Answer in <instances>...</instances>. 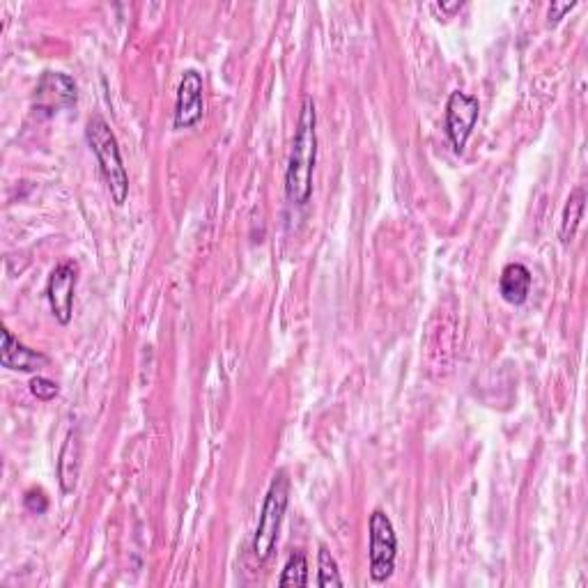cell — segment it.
<instances>
[{"label": "cell", "mask_w": 588, "mask_h": 588, "mask_svg": "<svg viewBox=\"0 0 588 588\" xmlns=\"http://www.w3.org/2000/svg\"><path fill=\"white\" fill-rule=\"evenodd\" d=\"M317 161V111L313 97L301 99L297 131L285 170V198L294 207L308 205L313 196V170Z\"/></svg>", "instance_id": "1"}, {"label": "cell", "mask_w": 588, "mask_h": 588, "mask_svg": "<svg viewBox=\"0 0 588 588\" xmlns=\"http://www.w3.org/2000/svg\"><path fill=\"white\" fill-rule=\"evenodd\" d=\"M290 504V478L285 471H276L272 485H269L265 504L260 510V520L255 526L253 536V554L260 563L272 559L276 543H278V531H281L285 510Z\"/></svg>", "instance_id": "3"}, {"label": "cell", "mask_w": 588, "mask_h": 588, "mask_svg": "<svg viewBox=\"0 0 588 588\" xmlns=\"http://www.w3.org/2000/svg\"><path fill=\"white\" fill-rule=\"evenodd\" d=\"M531 272L526 269L522 262H510V265L504 267L499 278V292L504 297L506 304L510 306H522L526 299H529L531 292Z\"/></svg>", "instance_id": "11"}, {"label": "cell", "mask_w": 588, "mask_h": 588, "mask_svg": "<svg viewBox=\"0 0 588 588\" xmlns=\"http://www.w3.org/2000/svg\"><path fill=\"white\" fill-rule=\"evenodd\" d=\"M462 7H464L462 0H453V3H444V0H441V3H435V5H432V10H435V12H441V14H444V17H453V14H455V12H460Z\"/></svg>", "instance_id": "18"}, {"label": "cell", "mask_w": 588, "mask_h": 588, "mask_svg": "<svg viewBox=\"0 0 588 588\" xmlns=\"http://www.w3.org/2000/svg\"><path fill=\"white\" fill-rule=\"evenodd\" d=\"M81 458H83L81 430L72 428L58 455V481H60V490H63L65 494H72L76 490V483H79V476H81Z\"/></svg>", "instance_id": "10"}, {"label": "cell", "mask_w": 588, "mask_h": 588, "mask_svg": "<svg viewBox=\"0 0 588 588\" xmlns=\"http://www.w3.org/2000/svg\"><path fill=\"white\" fill-rule=\"evenodd\" d=\"M79 90L72 76L63 72H44L35 90V108L44 115H56L63 108L76 106Z\"/></svg>", "instance_id": "8"}, {"label": "cell", "mask_w": 588, "mask_h": 588, "mask_svg": "<svg viewBox=\"0 0 588 588\" xmlns=\"http://www.w3.org/2000/svg\"><path fill=\"white\" fill-rule=\"evenodd\" d=\"M398 536L393 529L391 517L384 510H375L368 520V559L370 579L375 584H384L396 570Z\"/></svg>", "instance_id": "4"}, {"label": "cell", "mask_w": 588, "mask_h": 588, "mask_svg": "<svg viewBox=\"0 0 588 588\" xmlns=\"http://www.w3.org/2000/svg\"><path fill=\"white\" fill-rule=\"evenodd\" d=\"M577 3H552L549 5V26H556L570 10H575Z\"/></svg>", "instance_id": "17"}, {"label": "cell", "mask_w": 588, "mask_h": 588, "mask_svg": "<svg viewBox=\"0 0 588 588\" xmlns=\"http://www.w3.org/2000/svg\"><path fill=\"white\" fill-rule=\"evenodd\" d=\"M317 586L322 588L345 586L343 575H340V568H338V561L324 545L320 547V552H317Z\"/></svg>", "instance_id": "13"}, {"label": "cell", "mask_w": 588, "mask_h": 588, "mask_svg": "<svg viewBox=\"0 0 588 588\" xmlns=\"http://www.w3.org/2000/svg\"><path fill=\"white\" fill-rule=\"evenodd\" d=\"M478 113H481V104L476 97L462 90L451 92L446 102V136L458 154L467 147L471 131L478 122Z\"/></svg>", "instance_id": "5"}, {"label": "cell", "mask_w": 588, "mask_h": 588, "mask_svg": "<svg viewBox=\"0 0 588 588\" xmlns=\"http://www.w3.org/2000/svg\"><path fill=\"white\" fill-rule=\"evenodd\" d=\"M30 393H33L37 400L51 402L53 398H58L60 386L56 382H51V379H46V377H33V379H30Z\"/></svg>", "instance_id": "15"}, {"label": "cell", "mask_w": 588, "mask_h": 588, "mask_svg": "<svg viewBox=\"0 0 588 588\" xmlns=\"http://www.w3.org/2000/svg\"><path fill=\"white\" fill-rule=\"evenodd\" d=\"M0 363L7 370H17V373H37L49 366V357L37 350H30L19 338H14L10 329H3V347H0Z\"/></svg>", "instance_id": "9"}, {"label": "cell", "mask_w": 588, "mask_h": 588, "mask_svg": "<svg viewBox=\"0 0 588 588\" xmlns=\"http://www.w3.org/2000/svg\"><path fill=\"white\" fill-rule=\"evenodd\" d=\"M79 283V265L72 260L60 262L46 283V299H49L51 313L60 324H69L74 315V294Z\"/></svg>", "instance_id": "6"}, {"label": "cell", "mask_w": 588, "mask_h": 588, "mask_svg": "<svg viewBox=\"0 0 588 588\" xmlns=\"http://www.w3.org/2000/svg\"><path fill=\"white\" fill-rule=\"evenodd\" d=\"M23 504H26L30 513H35V515H42V513H46V510H49V499H46V494H44V490H40V487L28 490L26 497H23Z\"/></svg>", "instance_id": "16"}, {"label": "cell", "mask_w": 588, "mask_h": 588, "mask_svg": "<svg viewBox=\"0 0 588 588\" xmlns=\"http://www.w3.org/2000/svg\"><path fill=\"white\" fill-rule=\"evenodd\" d=\"M205 83L203 76L196 69H187L182 74L180 85H177V97H175V115H173V127L175 129H189L198 125L200 118L205 113Z\"/></svg>", "instance_id": "7"}, {"label": "cell", "mask_w": 588, "mask_h": 588, "mask_svg": "<svg viewBox=\"0 0 588 588\" xmlns=\"http://www.w3.org/2000/svg\"><path fill=\"white\" fill-rule=\"evenodd\" d=\"M85 138H88L90 150L95 152L99 161V170H102L113 203L125 205V200L129 198V175L125 161H122L120 143L115 138L111 125H108L102 115H92L88 125H85Z\"/></svg>", "instance_id": "2"}, {"label": "cell", "mask_w": 588, "mask_h": 588, "mask_svg": "<svg viewBox=\"0 0 588 588\" xmlns=\"http://www.w3.org/2000/svg\"><path fill=\"white\" fill-rule=\"evenodd\" d=\"M278 586H308V559L301 549L290 554V559L283 568V575L278 579Z\"/></svg>", "instance_id": "14"}, {"label": "cell", "mask_w": 588, "mask_h": 588, "mask_svg": "<svg viewBox=\"0 0 588 588\" xmlns=\"http://www.w3.org/2000/svg\"><path fill=\"white\" fill-rule=\"evenodd\" d=\"M584 203H586V193L582 187H577L575 191L570 193L566 210H563V216H561L559 237H561L563 244H570V239L575 237L579 221H582V216H584Z\"/></svg>", "instance_id": "12"}]
</instances>
